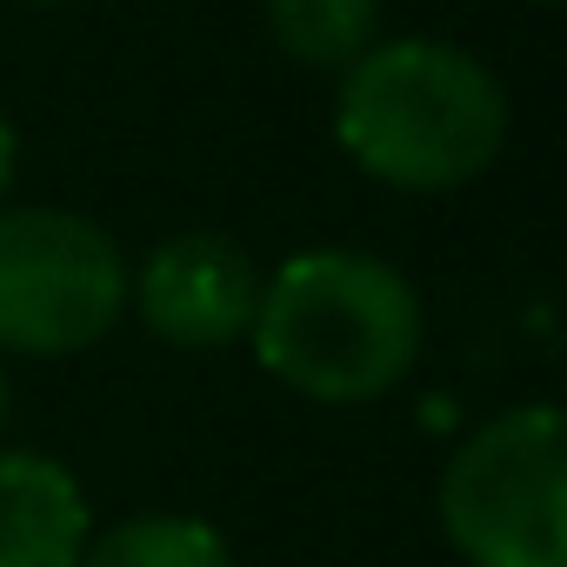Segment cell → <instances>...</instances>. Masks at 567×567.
<instances>
[{"instance_id": "cell-4", "label": "cell", "mask_w": 567, "mask_h": 567, "mask_svg": "<svg viewBox=\"0 0 567 567\" xmlns=\"http://www.w3.org/2000/svg\"><path fill=\"white\" fill-rule=\"evenodd\" d=\"M127 315L121 247L68 207L0 214V348L61 361L94 348Z\"/></svg>"}, {"instance_id": "cell-10", "label": "cell", "mask_w": 567, "mask_h": 567, "mask_svg": "<svg viewBox=\"0 0 567 567\" xmlns=\"http://www.w3.org/2000/svg\"><path fill=\"white\" fill-rule=\"evenodd\" d=\"M0 427H8V374H0Z\"/></svg>"}, {"instance_id": "cell-8", "label": "cell", "mask_w": 567, "mask_h": 567, "mask_svg": "<svg viewBox=\"0 0 567 567\" xmlns=\"http://www.w3.org/2000/svg\"><path fill=\"white\" fill-rule=\"evenodd\" d=\"M74 567H234V554L194 514H141L87 540Z\"/></svg>"}, {"instance_id": "cell-11", "label": "cell", "mask_w": 567, "mask_h": 567, "mask_svg": "<svg viewBox=\"0 0 567 567\" xmlns=\"http://www.w3.org/2000/svg\"><path fill=\"white\" fill-rule=\"evenodd\" d=\"M540 8H554V0H540Z\"/></svg>"}, {"instance_id": "cell-6", "label": "cell", "mask_w": 567, "mask_h": 567, "mask_svg": "<svg viewBox=\"0 0 567 567\" xmlns=\"http://www.w3.org/2000/svg\"><path fill=\"white\" fill-rule=\"evenodd\" d=\"M87 547L81 481L34 447L0 454V567H74Z\"/></svg>"}, {"instance_id": "cell-7", "label": "cell", "mask_w": 567, "mask_h": 567, "mask_svg": "<svg viewBox=\"0 0 567 567\" xmlns=\"http://www.w3.org/2000/svg\"><path fill=\"white\" fill-rule=\"evenodd\" d=\"M267 34L315 74H348L381 34V0H267Z\"/></svg>"}, {"instance_id": "cell-9", "label": "cell", "mask_w": 567, "mask_h": 567, "mask_svg": "<svg viewBox=\"0 0 567 567\" xmlns=\"http://www.w3.org/2000/svg\"><path fill=\"white\" fill-rule=\"evenodd\" d=\"M14 167H21V141H14V127H8V114H0V194L14 187Z\"/></svg>"}, {"instance_id": "cell-2", "label": "cell", "mask_w": 567, "mask_h": 567, "mask_svg": "<svg viewBox=\"0 0 567 567\" xmlns=\"http://www.w3.org/2000/svg\"><path fill=\"white\" fill-rule=\"evenodd\" d=\"M334 134L361 174L408 194H447L494 167L507 94L447 41H374L341 81Z\"/></svg>"}, {"instance_id": "cell-1", "label": "cell", "mask_w": 567, "mask_h": 567, "mask_svg": "<svg viewBox=\"0 0 567 567\" xmlns=\"http://www.w3.org/2000/svg\"><path fill=\"white\" fill-rule=\"evenodd\" d=\"M247 334L280 388L328 408H361L394 394L421 361V301L388 260L315 247L260 280Z\"/></svg>"}, {"instance_id": "cell-5", "label": "cell", "mask_w": 567, "mask_h": 567, "mask_svg": "<svg viewBox=\"0 0 567 567\" xmlns=\"http://www.w3.org/2000/svg\"><path fill=\"white\" fill-rule=\"evenodd\" d=\"M127 301L141 308L147 334H161L167 348L214 354L254 328L260 267L227 234H174L141 260V280H127Z\"/></svg>"}, {"instance_id": "cell-3", "label": "cell", "mask_w": 567, "mask_h": 567, "mask_svg": "<svg viewBox=\"0 0 567 567\" xmlns=\"http://www.w3.org/2000/svg\"><path fill=\"white\" fill-rule=\"evenodd\" d=\"M441 527L474 567H567L560 408L494 414L441 474Z\"/></svg>"}]
</instances>
